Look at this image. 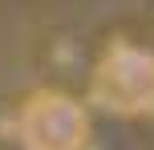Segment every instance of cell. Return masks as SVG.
Returning a JSON list of instances; mask_svg holds the SVG:
<instances>
[{"label": "cell", "mask_w": 154, "mask_h": 150, "mask_svg": "<svg viewBox=\"0 0 154 150\" xmlns=\"http://www.w3.org/2000/svg\"><path fill=\"white\" fill-rule=\"evenodd\" d=\"M89 102L114 118L154 114V53L130 41L109 45L89 73Z\"/></svg>", "instance_id": "obj_1"}, {"label": "cell", "mask_w": 154, "mask_h": 150, "mask_svg": "<svg viewBox=\"0 0 154 150\" xmlns=\"http://www.w3.org/2000/svg\"><path fill=\"white\" fill-rule=\"evenodd\" d=\"M20 150H85L89 146V110L73 93L41 89L16 114Z\"/></svg>", "instance_id": "obj_2"}]
</instances>
